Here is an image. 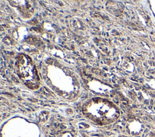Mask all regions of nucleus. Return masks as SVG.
Here are the masks:
<instances>
[{
    "instance_id": "nucleus-1",
    "label": "nucleus",
    "mask_w": 155,
    "mask_h": 137,
    "mask_svg": "<svg viewBox=\"0 0 155 137\" xmlns=\"http://www.w3.org/2000/svg\"><path fill=\"white\" fill-rule=\"evenodd\" d=\"M82 112L87 118L99 126L113 123L120 115L116 104L101 97H94L86 101L82 107Z\"/></svg>"
},
{
    "instance_id": "nucleus-2",
    "label": "nucleus",
    "mask_w": 155,
    "mask_h": 137,
    "mask_svg": "<svg viewBox=\"0 0 155 137\" xmlns=\"http://www.w3.org/2000/svg\"><path fill=\"white\" fill-rule=\"evenodd\" d=\"M19 77L24 84L31 89H36L39 86V77L36 66L31 58L25 54H20L17 59Z\"/></svg>"
}]
</instances>
